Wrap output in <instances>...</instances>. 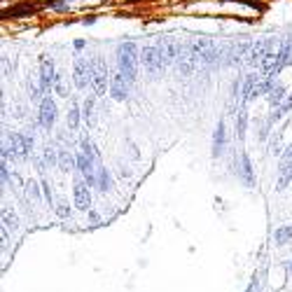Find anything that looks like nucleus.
<instances>
[{"mask_svg":"<svg viewBox=\"0 0 292 292\" xmlns=\"http://www.w3.org/2000/svg\"><path fill=\"white\" fill-rule=\"evenodd\" d=\"M138 61H140V54H138L136 42H122L117 47V66H119V73L124 75L129 84L136 82Z\"/></svg>","mask_w":292,"mask_h":292,"instance_id":"obj_1","label":"nucleus"},{"mask_svg":"<svg viewBox=\"0 0 292 292\" xmlns=\"http://www.w3.org/2000/svg\"><path fill=\"white\" fill-rule=\"evenodd\" d=\"M140 61L143 66L147 68V73L155 75V73H161L164 70V66H166V54L161 47H157V45H147L140 49Z\"/></svg>","mask_w":292,"mask_h":292,"instance_id":"obj_2","label":"nucleus"},{"mask_svg":"<svg viewBox=\"0 0 292 292\" xmlns=\"http://www.w3.org/2000/svg\"><path fill=\"white\" fill-rule=\"evenodd\" d=\"M54 77H56V68H54L52 59L45 54L40 56V75H38V89H40L42 98H47L49 89H54Z\"/></svg>","mask_w":292,"mask_h":292,"instance_id":"obj_3","label":"nucleus"},{"mask_svg":"<svg viewBox=\"0 0 292 292\" xmlns=\"http://www.w3.org/2000/svg\"><path fill=\"white\" fill-rule=\"evenodd\" d=\"M91 87H94V96H103L110 84H108V68H105L103 59H96L91 63Z\"/></svg>","mask_w":292,"mask_h":292,"instance_id":"obj_4","label":"nucleus"},{"mask_svg":"<svg viewBox=\"0 0 292 292\" xmlns=\"http://www.w3.org/2000/svg\"><path fill=\"white\" fill-rule=\"evenodd\" d=\"M7 145L12 147V152L19 159H26L33 150V138L28 134H10V143Z\"/></svg>","mask_w":292,"mask_h":292,"instance_id":"obj_5","label":"nucleus"},{"mask_svg":"<svg viewBox=\"0 0 292 292\" xmlns=\"http://www.w3.org/2000/svg\"><path fill=\"white\" fill-rule=\"evenodd\" d=\"M54 119H56V103L47 96V98L40 101V108H38V124H40L42 129H52Z\"/></svg>","mask_w":292,"mask_h":292,"instance_id":"obj_6","label":"nucleus"},{"mask_svg":"<svg viewBox=\"0 0 292 292\" xmlns=\"http://www.w3.org/2000/svg\"><path fill=\"white\" fill-rule=\"evenodd\" d=\"M73 203L77 210H89L91 208V194H89V185L77 178V182H75L73 187Z\"/></svg>","mask_w":292,"mask_h":292,"instance_id":"obj_7","label":"nucleus"},{"mask_svg":"<svg viewBox=\"0 0 292 292\" xmlns=\"http://www.w3.org/2000/svg\"><path fill=\"white\" fill-rule=\"evenodd\" d=\"M75 87L77 89H87L91 84V63L84 59H75Z\"/></svg>","mask_w":292,"mask_h":292,"instance_id":"obj_8","label":"nucleus"},{"mask_svg":"<svg viewBox=\"0 0 292 292\" xmlns=\"http://www.w3.org/2000/svg\"><path fill=\"white\" fill-rule=\"evenodd\" d=\"M129 87H131V84L126 82V77L117 70V75L110 80V96H112L115 101H126V96H129Z\"/></svg>","mask_w":292,"mask_h":292,"instance_id":"obj_9","label":"nucleus"},{"mask_svg":"<svg viewBox=\"0 0 292 292\" xmlns=\"http://www.w3.org/2000/svg\"><path fill=\"white\" fill-rule=\"evenodd\" d=\"M241 180L246 182V187H255V171H252V161L248 155H241Z\"/></svg>","mask_w":292,"mask_h":292,"instance_id":"obj_10","label":"nucleus"},{"mask_svg":"<svg viewBox=\"0 0 292 292\" xmlns=\"http://www.w3.org/2000/svg\"><path fill=\"white\" fill-rule=\"evenodd\" d=\"M225 145H227V136H225V122H218L215 131H213V157H215V159L222 155Z\"/></svg>","mask_w":292,"mask_h":292,"instance_id":"obj_11","label":"nucleus"},{"mask_svg":"<svg viewBox=\"0 0 292 292\" xmlns=\"http://www.w3.org/2000/svg\"><path fill=\"white\" fill-rule=\"evenodd\" d=\"M292 182V161H281L278 166V182H276V189L283 192Z\"/></svg>","mask_w":292,"mask_h":292,"instance_id":"obj_12","label":"nucleus"},{"mask_svg":"<svg viewBox=\"0 0 292 292\" xmlns=\"http://www.w3.org/2000/svg\"><path fill=\"white\" fill-rule=\"evenodd\" d=\"M77 166V161H75V157L68 152V150H59V168H61L63 173H70L73 168Z\"/></svg>","mask_w":292,"mask_h":292,"instance_id":"obj_13","label":"nucleus"},{"mask_svg":"<svg viewBox=\"0 0 292 292\" xmlns=\"http://www.w3.org/2000/svg\"><path fill=\"white\" fill-rule=\"evenodd\" d=\"M290 241H292V225H283V227L273 231V243L276 246H285Z\"/></svg>","mask_w":292,"mask_h":292,"instance_id":"obj_14","label":"nucleus"},{"mask_svg":"<svg viewBox=\"0 0 292 292\" xmlns=\"http://www.w3.org/2000/svg\"><path fill=\"white\" fill-rule=\"evenodd\" d=\"M96 178H98V189L101 192H108V189L112 187V178H110V171L101 164L98 166V173H96Z\"/></svg>","mask_w":292,"mask_h":292,"instance_id":"obj_15","label":"nucleus"},{"mask_svg":"<svg viewBox=\"0 0 292 292\" xmlns=\"http://www.w3.org/2000/svg\"><path fill=\"white\" fill-rule=\"evenodd\" d=\"M288 112H292V94L288 96V98H285V101H283V103L278 105L276 110H273L271 115H269V119H271V122H278V119H281V117H285Z\"/></svg>","mask_w":292,"mask_h":292,"instance_id":"obj_16","label":"nucleus"},{"mask_svg":"<svg viewBox=\"0 0 292 292\" xmlns=\"http://www.w3.org/2000/svg\"><path fill=\"white\" fill-rule=\"evenodd\" d=\"M80 119H82V115H80V103H70V110H68V126L70 129H80Z\"/></svg>","mask_w":292,"mask_h":292,"instance_id":"obj_17","label":"nucleus"},{"mask_svg":"<svg viewBox=\"0 0 292 292\" xmlns=\"http://www.w3.org/2000/svg\"><path fill=\"white\" fill-rule=\"evenodd\" d=\"M290 61H292V42H285L281 49H278V68L283 70Z\"/></svg>","mask_w":292,"mask_h":292,"instance_id":"obj_18","label":"nucleus"},{"mask_svg":"<svg viewBox=\"0 0 292 292\" xmlns=\"http://www.w3.org/2000/svg\"><path fill=\"white\" fill-rule=\"evenodd\" d=\"M283 101H285V87L276 84V87H273V91L269 94V103H271V108L276 110V108H278V105H281Z\"/></svg>","mask_w":292,"mask_h":292,"instance_id":"obj_19","label":"nucleus"},{"mask_svg":"<svg viewBox=\"0 0 292 292\" xmlns=\"http://www.w3.org/2000/svg\"><path fill=\"white\" fill-rule=\"evenodd\" d=\"M246 126H248V112H246V108H241L239 124H236V136H239V140H243V138H246Z\"/></svg>","mask_w":292,"mask_h":292,"instance_id":"obj_20","label":"nucleus"},{"mask_svg":"<svg viewBox=\"0 0 292 292\" xmlns=\"http://www.w3.org/2000/svg\"><path fill=\"white\" fill-rule=\"evenodd\" d=\"M2 225H7V227H12V229H14V227L19 225V220H17V213H14L12 208H2Z\"/></svg>","mask_w":292,"mask_h":292,"instance_id":"obj_21","label":"nucleus"},{"mask_svg":"<svg viewBox=\"0 0 292 292\" xmlns=\"http://www.w3.org/2000/svg\"><path fill=\"white\" fill-rule=\"evenodd\" d=\"M33 12H35V7H31V5H19V7H12V10H7V14L10 17H31Z\"/></svg>","mask_w":292,"mask_h":292,"instance_id":"obj_22","label":"nucleus"},{"mask_svg":"<svg viewBox=\"0 0 292 292\" xmlns=\"http://www.w3.org/2000/svg\"><path fill=\"white\" fill-rule=\"evenodd\" d=\"M94 101H96V96H89V98L84 101V117H87V124H89V126H94V124H91V115H94Z\"/></svg>","mask_w":292,"mask_h":292,"instance_id":"obj_23","label":"nucleus"},{"mask_svg":"<svg viewBox=\"0 0 292 292\" xmlns=\"http://www.w3.org/2000/svg\"><path fill=\"white\" fill-rule=\"evenodd\" d=\"M54 91L59 96H68V89H66V84H63V77L61 73L56 70V77H54Z\"/></svg>","mask_w":292,"mask_h":292,"instance_id":"obj_24","label":"nucleus"},{"mask_svg":"<svg viewBox=\"0 0 292 292\" xmlns=\"http://www.w3.org/2000/svg\"><path fill=\"white\" fill-rule=\"evenodd\" d=\"M40 189H42V194H45V201H47V203H49V206H52V203H54V197H52V187H49V182H47V180H45V178H42V180H40Z\"/></svg>","mask_w":292,"mask_h":292,"instance_id":"obj_25","label":"nucleus"},{"mask_svg":"<svg viewBox=\"0 0 292 292\" xmlns=\"http://www.w3.org/2000/svg\"><path fill=\"white\" fill-rule=\"evenodd\" d=\"M56 215H59L61 220H68V218H70V206H68L66 201L56 203Z\"/></svg>","mask_w":292,"mask_h":292,"instance_id":"obj_26","label":"nucleus"},{"mask_svg":"<svg viewBox=\"0 0 292 292\" xmlns=\"http://www.w3.org/2000/svg\"><path fill=\"white\" fill-rule=\"evenodd\" d=\"M260 288H262V273H255L250 278V285L246 288V292H260Z\"/></svg>","mask_w":292,"mask_h":292,"instance_id":"obj_27","label":"nucleus"},{"mask_svg":"<svg viewBox=\"0 0 292 292\" xmlns=\"http://www.w3.org/2000/svg\"><path fill=\"white\" fill-rule=\"evenodd\" d=\"M0 178H2V185H10L12 182V173L7 168V161H2V166H0Z\"/></svg>","mask_w":292,"mask_h":292,"instance_id":"obj_28","label":"nucleus"},{"mask_svg":"<svg viewBox=\"0 0 292 292\" xmlns=\"http://www.w3.org/2000/svg\"><path fill=\"white\" fill-rule=\"evenodd\" d=\"M271 119H267L264 124H262V129H260V143H267V136H269V131H271Z\"/></svg>","mask_w":292,"mask_h":292,"instance_id":"obj_29","label":"nucleus"},{"mask_svg":"<svg viewBox=\"0 0 292 292\" xmlns=\"http://www.w3.org/2000/svg\"><path fill=\"white\" fill-rule=\"evenodd\" d=\"M271 152H276V155H281V134H276L273 136V143H271Z\"/></svg>","mask_w":292,"mask_h":292,"instance_id":"obj_30","label":"nucleus"},{"mask_svg":"<svg viewBox=\"0 0 292 292\" xmlns=\"http://www.w3.org/2000/svg\"><path fill=\"white\" fill-rule=\"evenodd\" d=\"M281 161H292V143L281 152Z\"/></svg>","mask_w":292,"mask_h":292,"instance_id":"obj_31","label":"nucleus"},{"mask_svg":"<svg viewBox=\"0 0 292 292\" xmlns=\"http://www.w3.org/2000/svg\"><path fill=\"white\" fill-rule=\"evenodd\" d=\"M84 45H87V40H82V38H77V40L73 42V47H75V54H82Z\"/></svg>","mask_w":292,"mask_h":292,"instance_id":"obj_32","label":"nucleus"},{"mask_svg":"<svg viewBox=\"0 0 292 292\" xmlns=\"http://www.w3.org/2000/svg\"><path fill=\"white\" fill-rule=\"evenodd\" d=\"M28 192H31L35 199L40 197V192H38V182H28Z\"/></svg>","mask_w":292,"mask_h":292,"instance_id":"obj_33","label":"nucleus"},{"mask_svg":"<svg viewBox=\"0 0 292 292\" xmlns=\"http://www.w3.org/2000/svg\"><path fill=\"white\" fill-rule=\"evenodd\" d=\"M89 220H91V225H96V222H101V215L98 213H89Z\"/></svg>","mask_w":292,"mask_h":292,"instance_id":"obj_34","label":"nucleus"},{"mask_svg":"<svg viewBox=\"0 0 292 292\" xmlns=\"http://www.w3.org/2000/svg\"><path fill=\"white\" fill-rule=\"evenodd\" d=\"M84 23H87V26H91V23H96V17H87V19H84Z\"/></svg>","mask_w":292,"mask_h":292,"instance_id":"obj_35","label":"nucleus"},{"mask_svg":"<svg viewBox=\"0 0 292 292\" xmlns=\"http://www.w3.org/2000/svg\"><path fill=\"white\" fill-rule=\"evenodd\" d=\"M290 273H292V260H290Z\"/></svg>","mask_w":292,"mask_h":292,"instance_id":"obj_36","label":"nucleus"}]
</instances>
